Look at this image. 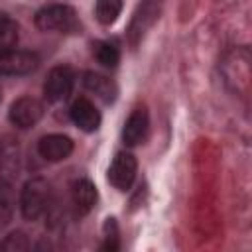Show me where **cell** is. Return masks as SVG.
Wrapping results in <instances>:
<instances>
[{
	"label": "cell",
	"mask_w": 252,
	"mask_h": 252,
	"mask_svg": "<svg viewBox=\"0 0 252 252\" xmlns=\"http://www.w3.org/2000/svg\"><path fill=\"white\" fill-rule=\"evenodd\" d=\"M33 24L41 32H57V33L81 32V20L75 8L69 4H47L39 8L33 16Z\"/></svg>",
	"instance_id": "6da1fadb"
},
{
	"label": "cell",
	"mask_w": 252,
	"mask_h": 252,
	"mask_svg": "<svg viewBox=\"0 0 252 252\" xmlns=\"http://www.w3.org/2000/svg\"><path fill=\"white\" fill-rule=\"evenodd\" d=\"M51 203H53V189L47 179L32 177L30 181H26L20 193V209L24 219L28 220L41 219L51 209Z\"/></svg>",
	"instance_id": "7a4b0ae2"
},
{
	"label": "cell",
	"mask_w": 252,
	"mask_h": 252,
	"mask_svg": "<svg viewBox=\"0 0 252 252\" xmlns=\"http://www.w3.org/2000/svg\"><path fill=\"white\" fill-rule=\"evenodd\" d=\"M161 6H163V0H140L126 30V37L132 47H136L144 39L146 32L158 22L161 14Z\"/></svg>",
	"instance_id": "3957f363"
},
{
	"label": "cell",
	"mask_w": 252,
	"mask_h": 252,
	"mask_svg": "<svg viewBox=\"0 0 252 252\" xmlns=\"http://www.w3.org/2000/svg\"><path fill=\"white\" fill-rule=\"evenodd\" d=\"M75 85V73L69 65H57L47 73V79L43 83V94L49 102H61L65 100Z\"/></svg>",
	"instance_id": "277c9868"
},
{
	"label": "cell",
	"mask_w": 252,
	"mask_h": 252,
	"mask_svg": "<svg viewBox=\"0 0 252 252\" xmlns=\"http://www.w3.org/2000/svg\"><path fill=\"white\" fill-rule=\"evenodd\" d=\"M39 65V57L26 49H4L0 51V75H28Z\"/></svg>",
	"instance_id": "5b68a950"
},
{
	"label": "cell",
	"mask_w": 252,
	"mask_h": 252,
	"mask_svg": "<svg viewBox=\"0 0 252 252\" xmlns=\"http://www.w3.org/2000/svg\"><path fill=\"white\" fill-rule=\"evenodd\" d=\"M138 161L130 152H118L108 167V181L118 191H128L136 179Z\"/></svg>",
	"instance_id": "8992f818"
},
{
	"label": "cell",
	"mask_w": 252,
	"mask_h": 252,
	"mask_svg": "<svg viewBox=\"0 0 252 252\" xmlns=\"http://www.w3.org/2000/svg\"><path fill=\"white\" fill-rule=\"evenodd\" d=\"M41 116H43V104L33 96H20L18 100L12 102L8 110L10 122L18 128H32L41 120Z\"/></svg>",
	"instance_id": "52a82bcc"
},
{
	"label": "cell",
	"mask_w": 252,
	"mask_h": 252,
	"mask_svg": "<svg viewBox=\"0 0 252 252\" xmlns=\"http://www.w3.org/2000/svg\"><path fill=\"white\" fill-rule=\"evenodd\" d=\"M73 152V140L65 134H49L37 142V154L45 161H61L67 159Z\"/></svg>",
	"instance_id": "ba28073f"
},
{
	"label": "cell",
	"mask_w": 252,
	"mask_h": 252,
	"mask_svg": "<svg viewBox=\"0 0 252 252\" xmlns=\"http://www.w3.org/2000/svg\"><path fill=\"white\" fill-rule=\"evenodd\" d=\"M69 114H71L73 124H75L77 128H81L83 132H94V130H98V126H100V112H98L96 106H94L89 98H85V96L77 98V100L71 104Z\"/></svg>",
	"instance_id": "9c48e42d"
},
{
	"label": "cell",
	"mask_w": 252,
	"mask_h": 252,
	"mask_svg": "<svg viewBox=\"0 0 252 252\" xmlns=\"http://www.w3.org/2000/svg\"><path fill=\"white\" fill-rule=\"evenodd\" d=\"M148 126H150V118H148V110L146 108H136L132 110V114L128 116V120L124 122L122 128V140L126 146H138L146 140L148 136Z\"/></svg>",
	"instance_id": "30bf717a"
},
{
	"label": "cell",
	"mask_w": 252,
	"mask_h": 252,
	"mask_svg": "<svg viewBox=\"0 0 252 252\" xmlns=\"http://www.w3.org/2000/svg\"><path fill=\"white\" fill-rule=\"evenodd\" d=\"M83 85L87 91H91L93 94H96L102 102H114L116 100V94H118V87L116 83L102 75V73H94V71H87L83 75Z\"/></svg>",
	"instance_id": "8fae6325"
},
{
	"label": "cell",
	"mask_w": 252,
	"mask_h": 252,
	"mask_svg": "<svg viewBox=\"0 0 252 252\" xmlns=\"http://www.w3.org/2000/svg\"><path fill=\"white\" fill-rule=\"evenodd\" d=\"M71 199H73V205H75L79 215L91 213L93 207L96 205V199H98L94 183H91L89 179H77L71 185Z\"/></svg>",
	"instance_id": "7c38bea8"
},
{
	"label": "cell",
	"mask_w": 252,
	"mask_h": 252,
	"mask_svg": "<svg viewBox=\"0 0 252 252\" xmlns=\"http://www.w3.org/2000/svg\"><path fill=\"white\" fill-rule=\"evenodd\" d=\"M122 12V0H96L94 16L102 26H110L118 20Z\"/></svg>",
	"instance_id": "4fadbf2b"
},
{
	"label": "cell",
	"mask_w": 252,
	"mask_h": 252,
	"mask_svg": "<svg viewBox=\"0 0 252 252\" xmlns=\"http://www.w3.org/2000/svg\"><path fill=\"white\" fill-rule=\"evenodd\" d=\"M93 53L96 57V61L102 65V67H116L118 61H120V51L114 43L110 41H96L93 45Z\"/></svg>",
	"instance_id": "5bb4252c"
},
{
	"label": "cell",
	"mask_w": 252,
	"mask_h": 252,
	"mask_svg": "<svg viewBox=\"0 0 252 252\" xmlns=\"http://www.w3.org/2000/svg\"><path fill=\"white\" fill-rule=\"evenodd\" d=\"M18 41V24L6 12H0V51L14 47Z\"/></svg>",
	"instance_id": "9a60e30c"
},
{
	"label": "cell",
	"mask_w": 252,
	"mask_h": 252,
	"mask_svg": "<svg viewBox=\"0 0 252 252\" xmlns=\"http://www.w3.org/2000/svg\"><path fill=\"white\" fill-rule=\"evenodd\" d=\"M12 215H14V195L8 181L0 179V228L10 224Z\"/></svg>",
	"instance_id": "2e32d148"
},
{
	"label": "cell",
	"mask_w": 252,
	"mask_h": 252,
	"mask_svg": "<svg viewBox=\"0 0 252 252\" xmlns=\"http://www.w3.org/2000/svg\"><path fill=\"white\" fill-rule=\"evenodd\" d=\"M102 250H118V226L114 219H106L104 222V244Z\"/></svg>",
	"instance_id": "e0dca14e"
},
{
	"label": "cell",
	"mask_w": 252,
	"mask_h": 252,
	"mask_svg": "<svg viewBox=\"0 0 252 252\" xmlns=\"http://www.w3.org/2000/svg\"><path fill=\"white\" fill-rule=\"evenodd\" d=\"M2 248L4 250H10V252H24V250L30 248V242H28V238H26L24 232H12L2 242Z\"/></svg>",
	"instance_id": "ac0fdd59"
},
{
	"label": "cell",
	"mask_w": 252,
	"mask_h": 252,
	"mask_svg": "<svg viewBox=\"0 0 252 252\" xmlns=\"http://www.w3.org/2000/svg\"><path fill=\"white\" fill-rule=\"evenodd\" d=\"M2 150H4V148H2V142H0V156H2Z\"/></svg>",
	"instance_id": "d6986e66"
}]
</instances>
